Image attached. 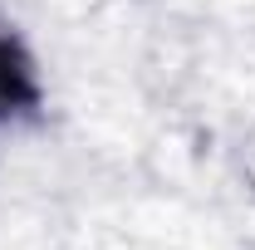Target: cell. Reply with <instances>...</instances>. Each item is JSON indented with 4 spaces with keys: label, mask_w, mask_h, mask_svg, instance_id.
<instances>
[{
    "label": "cell",
    "mask_w": 255,
    "mask_h": 250,
    "mask_svg": "<svg viewBox=\"0 0 255 250\" xmlns=\"http://www.w3.org/2000/svg\"><path fill=\"white\" fill-rule=\"evenodd\" d=\"M20 79H25V69H20L15 54L0 44V113H10V103L20 98Z\"/></svg>",
    "instance_id": "cell-1"
}]
</instances>
